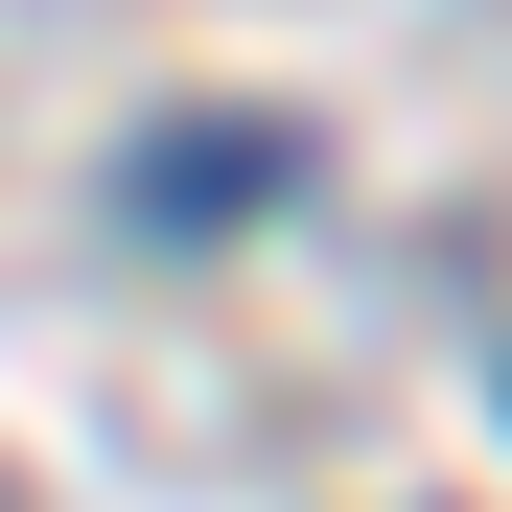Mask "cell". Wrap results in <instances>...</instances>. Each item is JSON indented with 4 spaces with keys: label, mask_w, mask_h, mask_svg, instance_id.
Listing matches in <instances>:
<instances>
[{
    "label": "cell",
    "mask_w": 512,
    "mask_h": 512,
    "mask_svg": "<svg viewBox=\"0 0 512 512\" xmlns=\"http://www.w3.org/2000/svg\"><path fill=\"white\" fill-rule=\"evenodd\" d=\"M280 163H303L280 117H163V140H140V233H233V210H280Z\"/></svg>",
    "instance_id": "obj_1"
}]
</instances>
